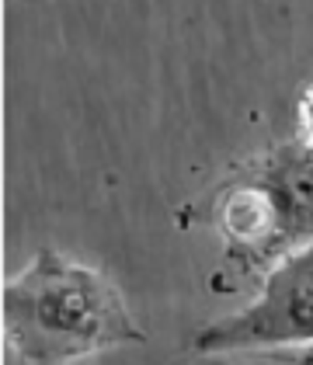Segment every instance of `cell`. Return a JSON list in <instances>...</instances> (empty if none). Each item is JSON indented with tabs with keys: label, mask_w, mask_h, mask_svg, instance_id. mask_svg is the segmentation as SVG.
<instances>
[{
	"label": "cell",
	"mask_w": 313,
	"mask_h": 365,
	"mask_svg": "<svg viewBox=\"0 0 313 365\" xmlns=\"http://www.w3.org/2000/svg\"><path fill=\"white\" fill-rule=\"evenodd\" d=\"M4 337L21 365H70L146 341L118 285L53 247L4 285Z\"/></svg>",
	"instance_id": "obj_1"
},
{
	"label": "cell",
	"mask_w": 313,
	"mask_h": 365,
	"mask_svg": "<svg viewBox=\"0 0 313 365\" xmlns=\"http://www.w3.org/2000/svg\"><path fill=\"white\" fill-rule=\"evenodd\" d=\"M296 136L313 143V84L303 91V98L296 105Z\"/></svg>",
	"instance_id": "obj_4"
},
{
	"label": "cell",
	"mask_w": 313,
	"mask_h": 365,
	"mask_svg": "<svg viewBox=\"0 0 313 365\" xmlns=\"http://www.w3.org/2000/svg\"><path fill=\"white\" fill-rule=\"evenodd\" d=\"M212 223L223 237L220 275L237 289L265 279L285 254L313 240V143L289 140L255 157L220 188Z\"/></svg>",
	"instance_id": "obj_2"
},
{
	"label": "cell",
	"mask_w": 313,
	"mask_h": 365,
	"mask_svg": "<svg viewBox=\"0 0 313 365\" xmlns=\"http://www.w3.org/2000/svg\"><path fill=\"white\" fill-rule=\"evenodd\" d=\"M279 348H313V240L257 282L255 299L230 317L212 320L195 337V351H279Z\"/></svg>",
	"instance_id": "obj_3"
},
{
	"label": "cell",
	"mask_w": 313,
	"mask_h": 365,
	"mask_svg": "<svg viewBox=\"0 0 313 365\" xmlns=\"http://www.w3.org/2000/svg\"><path fill=\"white\" fill-rule=\"evenodd\" d=\"M261 359L275 365H313V348H279V351H265Z\"/></svg>",
	"instance_id": "obj_5"
}]
</instances>
